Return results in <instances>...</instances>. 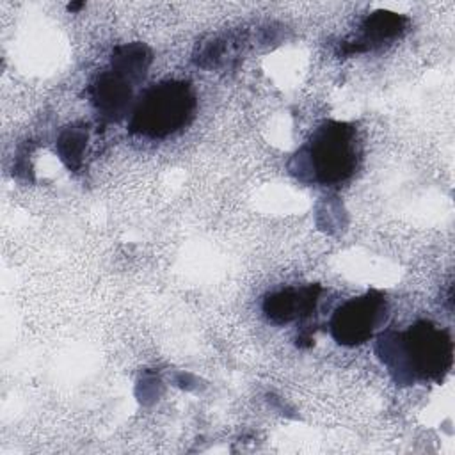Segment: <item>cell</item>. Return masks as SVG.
<instances>
[{
    "label": "cell",
    "instance_id": "obj_1",
    "mask_svg": "<svg viewBox=\"0 0 455 455\" xmlns=\"http://www.w3.org/2000/svg\"><path fill=\"white\" fill-rule=\"evenodd\" d=\"M375 352L396 384L418 380L441 382L453 363V341L448 329L430 320H418L405 331H386Z\"/></svg>",
    "mask_w": 455,
    "mask_h": 455
},
{
    "label": "cell",
    "instance_id": "obj_2",
    "mask_svg": "<svg viewBox=\"0 0 455 455\" xmlns=\"http://www.w3.org/2000/svg\"><path fill=\"white\" fill-rule=\"evenodd\" d=\"M361 158L357 128L345 121H325L291 156L288 169L302 183L336 187L355 174Z\"/></svg>",
    "mask_w": 455,
    "mask_h": 455
},
{
    "label": "cell",
    "instance_id": "obj_3",
    "mask_svg": "<svg viewBox=\"0 0 455 455\" xmlns=\"http://www.w3.org/2000/svg\"><path fill=\"white\" fill-rule=\"evenodd\" d=\"M196 107V94L188 82L164 80L153 84L135 100L128 132L146 139H165L192 121Z\"/></svg>",
    "mask_w": 455,
    "mask_h": 455
},
{
    "label": "cell",
    "instance_id": "obj_4",
    "mask_svg": "<svg viewBox=\"0 0 455 455\" xmlns=\"http://www.w3.org/2000/svg\"><path fill=\"white\" fill-rule=\"evenodd\" d=\"M387 316V299L379 290H370L338 306L329 320L332 339L343 347L366 343Z\"/></svg>",
    "mask_w": 455,
    "mask_h": 455
},
{
    "label": "cell",
    "instance_id": "obj_5",
    "mask_svg": "<svg viewBox=\"0 0 455 455\" xmlns=\"http://www.w3.org/2000/svg\"><path fill=\"white\" fill-rule=\"evenodd\" d=\"M133 87L128 76L108 66L92 78L87 94L103 123H117L133 108Z\"/></svg>",
    "mask_w": 455,
    "mask_h": 455
},
{
    "label": "cell",
    "instance_id": "obj_6",
    "mask_svg": "<svg viewBox=\"0 0 455 455\" xmlns=\"http://www.w3.org/2000/svg\"><path fill=\"white\" fill-rule=\"evenodd\" d=\"M322 293L320 284L290 286L267 293L261 302L265 318L274 325H284L295 320H304L315 313Z\"/></svg>",
    "mask_w": 455,
    "mask_h": 455
},
{
    "label": "cell",
    "instance_id": "obj_7",
    "mask_svg": "<svg viewBox=\"0 0 455 455\" xmlns=\"http://www.w3.org/2000/svg\"><path fill=\"white\" fill-rule=\"evenodd\" d=\"M409 20L402 14L391 11H375L364 18L361 23V34L354 41H343L339 46V55H352L368 52L386 41L400 37L407 30Z\"/></svg>",
    "mask_w": 455,
    "mask_h": 455
},
{
    "label": "cell",
    "instance_id": "obj_8",
    "mask_svg": "<svg viewBox=\"0 0 455 455\" xmlns=\"http://www.w3.org/2000/svg\"><path fill=\"white\" fill-rule=\"evenodd\" d=\"M151 50L142 43L121 44L112 52L110 68L128 76L135 85L144 80L151 64Z\"/></svg>",
    "mask_w": 455,
    "mask_h": 455
},
{
    "label": "cell",
    "instance_id": "obj_9",
    "mask_svg": "<svg viewBox=\"0 0 455 455\" xmlns=\"http://www.w3.org/2000/svg\"><path fill=\"white\" fill-rule=\"evenodd\" d=\"M89 128L84 123L66 126L57 139V151L68 169L78 171L84 160V149L87 146Z\"/></svg>",
    "mask_w": 455,
    "mask_h": 455
},
{
    "label": "cell",
    "instance_id": "obj_10",
    "mask_svg": "<svg viewBox=\"0 0 455 455\" xmlns=\"http://www.w3.org/2000/svg\"><path fill=\"white\" fill-rule=\"evenodd\" d=\"M82 5H84V4H69L68 9H69V11H76V9H80Z\"/></svg>",
    "mask_w": 455,
    "mask_h": 455
}]
</instances>
